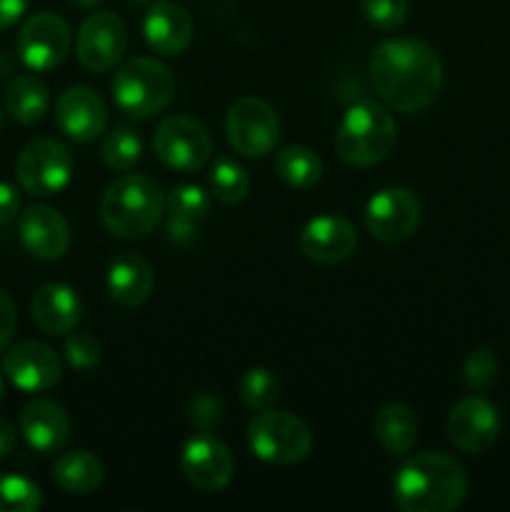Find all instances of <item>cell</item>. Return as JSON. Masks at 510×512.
<instances>
[{
  "instance_id": "cell-35",
  "label": "cell",
  "mask_w": 510,
  "mask_h": 512,
  "mask_svg": "<svg viewBox=\"0 0 510 512\" xmlns=\"http://www.w3.org/2000/svg\"><path fill=\"white\" fill-rule=\"evenodd\" d=\"M15 325H18V313H15L13 298L5 290H0V353L13 340Z\"/></svg>"
},
{
  "instance_id": "cell-22",
  "label": "cell",
  "mask_w": 510,
  "mask_h": 512,
  "mask_svg": "<svg viewBox=\"0 0 510 512\" xmlns=\"http://www.w3.org/2000/svg\"><path fill=\"white\" fill-rule=\"evenodd\" d=\"M155 285V273L148 260L138 253H120L108 268L110 298L125 308L143 305Z\"/></svg>"
},
{
  "instance_id": "cell-15",
  "label": "cell",
  "mask_w": 510,
  "mask_h": 512,
  "mask_svg": "<svg viewBox=\"0 0 510 512\" xmlns=\"http://www.w3.org/2000/svg\"><path fill=\"white\" fill-rule=\"evenodd\" d=\"M3 373L10 383L23 393H43L50 390L63 375L58 353L35 340L8 348L3 358Z\"/></svg>"
},
{
  "instance_id": "cell-32",
  "label": "cell",
  "mask_w": 510,
  "mask_h": 512,
  "mask_svg": "<svg viewBox=\"0 0 510 512\" xmlns=\"http://www.w3.org/2000/svg\"><path fill=\"white\" fill-rule=\"evenodd\" d=\"M498 358L490 348H475L463 363V380L473 393H488L498 380Z\"/></svg>"
},
{
  "instance_id": "cell-26",
  "label": "cell",
  "mask_w": 510,
  "mask_h": 512,
  "mask_svg": "<svg viewBox=\"0 0 510 512\" xmlns=\"http://www.w3.org/2000/svg\"><path fill=\"white\" fill-rule=\"evenodd\" d=\"M275 173L298 190H310L323 178V160L308 145H288L275 153Z\"/></svg>"
},
{
  "instance_id": "cell-33",
  "label": "cell",
  "mask_w": 510,
  "mask_h": 512,
  "mask_svg": "<svg viewBox=\"0 0 510 512\" xmlns=\"http://www.w3.org/2000/svg\"><path fill=\"white\" fill-rule=\"evenodd\" d=\"M410 0H360L365 20L380 33H393L408 18Z\"/></svg>"
},
{
  "instance_id": "cell-11",
  "label": "cell",
  "mask_w": 510,
  "mask_h": 512,
  "mask_svg": "<svg viewBox=\"0 0 510 512\" xmlns=\"http://www.w3.org/2000/svg\"><path fill=\"white\" fill-rule=\"evenodd\" d=\"M70 25L55 13H35L18 33V58L33 73L55 70L70 53Z\"/></svg>"
},
{
  "instance_id": "cell-5",
  "label": "cell",
  "mask_w": 510,
  "mask_h": 512,
  "mask_svg": "<svg viewBox=\"0 0 510 512\" xmlns=\"http://www.w3.org/2000/svg\"><path fill=\"white\" fill-rule=\"evenodd\" d=\"M110 90L120 113L130 120H145L168 108L175 98V78L160 60L138 55L120 65Z\"/></svg>"
},
{
  "instance_id": "cell-23",
  "label": "cell",
  "mask_w": 510,
  "mask_h": 512,
  "mask_svg": "<svg viewBox=\"0 0 510 512\" xmlns=\"http://www.w3.org/2000/svg\"><path fill=\"white\" fill-rule=\"evenodd\" d=\"M373 428L385 453L405 455L418 440V415L405 403H385L375 415Z\"/></svg>"
},
{
  "instance_id": "cell-21",
  "label": "cell",
  "mask_w": 510,
  "mask_h": 512,
  "mask_svg": "<svg viewBox=\"0 0 510 512\" xmlns=\"http://www.w3.org/2000/svg\"><path fill=\"white\" fill-rule=\"evenodd\" d=\"M143 35L155 53L173 58L185 53L193 40V18L183 5L155 3L145 13Z\"/></svg>"
},
{
  "instance_id": "cell-39",
  "label": "cell",
  "mask_w": 510,
  "mask_h": 512,
  "mask_svg": "<svg viewBox=\"0 0 510 512\" xmlns=\"http://www.w3.org/2000/svg\"><path fill=\"white\" fill-rule=\"evenodd\" d=\"M15 445H18V433H15V428L8 420L0 418V460L15 453Z\"/></svg>"
},
{
  "instance_id": "cell-36",
  "label": "cell",
  "mask_w": 510,
  "mask_h": 512,
  "mask_svg": "<svg viewBox=\"0 0 510 512\" xmlns=\"http://www.w3.org/2000/svg\"><path fill=\"white\" fill-rule=\"evenodd\" d=\"M18 213H20V193L15 190V185L0 183V228L13 223Z\"/></svg>"
},
{
  "instance_id": "cell-13",
  "label": "cell",
  "mask_w": 510,
  "mask_h": 512,
  "mask_svg": "<svg viewBox=\"0 0 510 512\" xmlns=\"http://www.w3.org/2000/svg\"><path fill=\"white\" fill-rule=\"evenodd\" d=\"M500 428L503 420L498 408L483 395H470L455 403L445 423L450 443L470 455H480L493 448L500 438Z\"/></svg>"
},
{
  "instance_id": "cell-8",
  "label": "cell",
  "mask_w": 510,
  "mask_h": 512,
  "mask_svg": "<svg viewBox=\"0 0 510 512\" xmlns=\"http://www.w3.org/2000/svg\"><path fill=\"white\" fill-rule=\"evenodd\" d=\"M225 135L235 153L245 158H265L280 140V118L268 100L248 95L228 108Z\"/></svg>"
},
{
  "instance_id": "cell-29",
  "label": "cell",
  "mask_w": 510,
  "mask_h": 512,
  "mask_svg": "<svg viewBox=\"0 0 510 512\" xmlns=\"http://www.w3.org/2000/svg\"><path fill=\"white\" fill-rule=\"evenodd\" d=\"M280 383L273 370L268 368H250L238 378V398L243 400L245 408L265 410L278 400Z\"/></svg>"
},
{
  "instance_id": "cell-41",
  "label": "cell",
  "mask_w": 510,
  "mask_h": 512,
  "mask_svg": "<svg viewBox=\"0 0 510 512\" xmlns=\"http://www.w3.org/2000/svg\"><path fill=\"white\" fill-rule=\"evenodd\" d=\"M3 393H5V390H3V378H0V403H3Z\"/></svg>"
},
{
  "instance_id": "cell-16",
  "label": "cell",
  "mask_w": 510,
  "mask_h": 512,
  "mask_svg": "<svg viewBox=\"0 0 510 512\" xmlns=\"http://www.w3.org/2000/svg\"><path fill=\"white\" fill-rule=\"evenodd\" d=\"M58 128L75 143H93L108 128V108L88 85H73L55 100Z\"/></svg>"
},
{
  "instance_id": "cell-7",
  "label": "cell",
  "mask_w": 510,
  "mask_h": 512,
  "mask_svg": "<svg viewBox=\"0 0 510 512\" xmlns=\"http://www.w3.org/2000/svg\"><path fill=\"white\" fill-rule=\"evenodd\" d=\"M73 155L53 138H35L20 150L15 173L20 188L33 198H48L65 190L73 180Z\"/></svg>"
},
{
  "instance_id": "cell-31",
  "label": "cell",
  "mask_w": 510,
  "mask_h": 512,
  "mask_svg": "<svg viewBox=\"0 0 510 512\" xmlns=\"http://www.w3.org/2000/svg\"><path fill=\"white\" fill-rule=\"evenodd\" d=\"M43 505V493L23 475H0V512H35Z\"/></svg>"
},
{
  "instance_id": "cell-1",
  "label": "cell",
  "mask_w": 510,
  "mask_h": 512,
  "mask_svg": "<svg viewBox=\"0 0 510 512\" xmlns=\"http://www.w3.org/2000/svg\"><path fill=\"white\" fill-rule=\"evenodd\" d=\"M370 80L388 108L415 115L430 108L440 95L443 63L423 40H385L370 55Z\"/></svg>"
},
{
  "instance_id": "cell-12",
  "label": "cell",
  "mask_w": 510,
  "mask_h": 512,
  "mask_svg": "<svg viewBox=\"0 0 510 512\" xmlns=\"http://www.w3.org/2000/svg\"><path fill=\"white\" fill-rule=\"evenodd\" d=\"M125 50H128V28L120 15L100 10L83 20L75 40V55L85 70L90 73L113 70L123 60Z\"/></svg>"
},
{
  "instance_id": "cell-18",
  "label": "cell",
  "mask_w": 510,
  "mask_h": 512,
  "mask_svg": "<svg viewBox=\"0 0 510 512\" xmlns=\"http://www.w3.org/2000/svg\"><path fill=\"white\" fill-rule=\"evenodd\" d=\"M18 233L20 243L33 258L58 260L68 253V220L50 205H30L25 213H20Z\"/></svg>"
},
{
  "instance_id": "cell-24",
  "label": "cell",
  "mask_w": 510,
  "mask_h": 512,
  "mask_svg": "<svg viewBox=\"0 0 510 512\" xmlns=\"http://www.w3.org/2000/svg\"><path fill=\"white\" fill-rule=\"evenodd\" d=\"M53 480L70 495H90L103 485L105 468L88 450H70L53 463Z\"/></svg>"
},
{
  "instance_id": "cell-34",
  "label": "cell",
  "mask_w": 510,
  "mask_h": 512,
  "mask_svg": "<svg viewBox=\"0 0 510 512\" xmlns=\"http://www.w3.org/2000/svg\"><path fill=\"white\" fill-rule=\"evenodd\" d=\"M65 358L73 365L75 370H93L100 365L103 358V348H100L98 340L90 333H78V330H70L68 338H65Z\"/></svg>"
},
{
  "instance_id": "cell-40",
  "label": "cell",
  "mask_w": 510,
  "mask_h": 512,
  "mask_svg": "<svg viewBox=\"0 0 510 512\" xmlns=\"http://www.w3.org/2000/svg\"><path fill=\"white\" fill-rule=\"evenodd\" d=\"M75 5H78V8H95V5L100 3V0H73Z\"/></svg>"
},
{
  "instance_id": "cell-28",
  "label": "cell",
  "mask_w": 510,
  "mask_h": 512,
  "mask_svg": "<svg viewBox=\"0 0 510 512\" xmlns=\"http://www.w3.org/2000/svg\"><path fill=\"white\" fill-rule=\"evenodd\" d=\"M250 175L240 163L230 158H220L210 170V190L220 203H240L250 193Z\"/></svg>"
},
{
  "instance_id": "cell-20",
  "label": "cell",
  "mask_w": 510,
  "mask_h": 512,
  "mask_svg": "<svg viewBox=\"0 0 510 512\" xmlns=\"http://www.w3.org/2000/svg\"><path fill=\"white\" fill-rule=\"evenodd\" d=\"M30 315H33V323L43 333L68 335L80 323L83 303H80V295L70 285L45 283L33 293Z\"/></svg>"
},
{
  "instance_id": "cell-4",
  "label": "cell",
  "mask_w": 510,
  "mask_h": 512,
  "mask_svg": "<svg viewBox=\"0 0 510 512\" xmlns=\"http://www.w3.org/2000/svg\"><path fill=\"white\" fill-rule=\"evenodd\" d=\"M398 140L395 120L383 105L358 100L345 110L335 128V153L353 168H370L390 155Z\"/></svg>"
},
{
  "instance_id": "cell-14",
  "label": "cell",
  "mask_w": 510,
  "mask_h": 512,
  "mask_svg": "<svg viewBox=\"0 0 510 512\" xmlns=\"http://www.w3.org/2000/svg\"><path fill=\"white\" fill-rule=\"evenodd\" d=\"M180 468L185 478L205 493L228 488L235 475V460L228 445L210 433H198L183 445Z\"/></svg>"
},
{
  "instance_id": "cell-9",
  "label": "cell",
  "mask_w": 510,
  "mask_h": 512,
  "mask_svg": "<svg viewBox=\"0 0 510 512\" xmlns=\"http://www.w3.org/2000/svg\"><path fill=\"white\" fill-rule=\"evenodd\" d=\"M153 148L168 168L193 173L210 160L213 140L200 120L190 118V115H170L155 130Z\"/></svg>"
},
{
  "instance_id": "cell-27",
  "label": "cell",
  "mask_w": 510,
  "mask_h": 512,
  "mask_svg": "<svg viewBox=\"0 0 510 512\" xmlns=\"http://www.w3.org/2000/svg\"><path fill=\"white\" fill-rule=\"evenodd\" d=\"M140 153H143V143L130 125H115L105 133L103 145H100V155L110 170H130L140 160Z\"/></svg>"
},
{
  "instance_id": "cell-10",
  "label": "cell",
  "mask_w": 510,
  "mask_h": 512,
  "mask_svg": "<svg viewBox=\"0 0 510 512\" xmlns=\"http://www.w3.org/2000/svg\"><path fill=\"white\" fill-rule=\"evenodd\" d=\"M423 205L408 188H383L365 205V228L380 243H403L418 230Z\"/></svg>"
},
{
  "instance_id": "cell-25",
  "label": "cell",
  "mask_w": 510,
  "mask_h": 512,
  "mask_svg": "<svg viewBox=\"0 0 510 512\" xmlns=\"http://www.w3.org/2000/svg\"><path fill=\"white\" fill-rule=\"evenodd\" d=\"M50 108V90L35 75H20L5 90V110L13 120L23 125H33L43 120Z\"/></svg>"
},
{
  "instance_id": "cell-17",
  "label": "cell",
  "mask_w": 510,
  "mask_h": 512,
  "mask_svg": "<svg viewBox=\"0 0 510 512\" xmlns=\"http://www.w3.org/2000/svg\"><path fill=\"white\" fill-rule=\"evenodd\" d=\"M358 248V233L343 215H318L300 230V250L318 265H335L348 260Z\"/></svg>"
},
{
  "instance_id": "cell-2",
  "label": "cell",
  "mask_w": 510,
  "mask_h": 512,
  "mask_svg": "<svg viewBox=\"0 0 510 512\" xmlns=\"http://www.w3.org/2000/svg\"><path fill=\"white\" fill-rule=\"evenodd\" d=\"M468 495V473L455 458L423 453L408 458L393 478V500L403 512H450Z\"/></svg>"
},
{
  "instance_id": "cell-37",
  "label": "cell",
  "mask_w": 510,
  "mask_h": 512,
  "mask_svg": "<svg viewBox=\"0 0 510 512\" xmlns=\"http://www.w3.org/2000/svg\"><path fill=\"white\" fill-rule=\"evenodd\" d=\"M30 0H0V30L18 23L28 10Z\"/></svg>"
},
{
  "instance_id": "cell-42",
  "label": "cell",
  "mask_w": 510,
  "mask_h": 512,
  "mask_svg": "<svg viewBox=\"0 0 510 512\" xmlns=\"http://www.w3.org/2000/svg\"><path fill=\"white\" fill-rule=\"evenodd\" d=\"M0 125H3V115H0Z\"/></svg>"
},
{
  "instance_id": "cell-30",
  "label": "cell",
  "mask_w": 510,
  "mask_h": 512,
  "mask_svg": "<svg viewBox=\"0 0 510 512\" xmlns=\"http://www.w3.org/2000/svg\"><path fill=\"white\" fill-rule=\"evenodd\" d=\"M165 208H168L170 218L183 220V223L203 225L205 215L210 210V195L205 193L200 185L183 183L173 188L165 198Z\"/></svg>"
},
{
  "instance_id": "cell-6",
  "label": "cell",
  "mask_w": 510,
  "mask_h": 512,
  "mask_svg": "<svg viewBox=\"0 0 510 512\" xmlns=\"http://www.w3.org/2000/svg\"><path fill=\"white\" fill-rule=\"evenodd\" d=\"M245 438L250 453L270 465H295L308 458L313 448V433L308 425L298 415L273 408L255 410Z\"/></svg>"
},
{
  "instance_id": "cell-19",
  "label": "cell",
  "mask_w": 510,
  "mask_h": 512,
  "mask_svg": "<svg viewBox=\"0 0 510 512\" xmlns=\"http://www.w3.org/2000/svg\"><path fill=\"white\" fill-rule=\"evenodd\" d=\"M20 433L38 455L58 453L70 438V418L55 400H33L20 413Z\"/></svg>"
},
{
  "instance_id": "cell-3",
  "label": "cell",
  "mask_w": 510,
  "mask_h": 512,
  "mask_svg": "<svg viewBox=\"0 0 510 512\" xmlns=\"http://www.w3.org/2000/svg\"><path fill=\"white\" fill-rule=\"evenodd\" d=\"M165 213V193L148 175H123L100 200V220L115 238L148 235Z\"/></svg>"
},
{
  "instance_id": "cell-38",
  "label": "cell",
  "mask_w": 510,
  "mask_h": 512,
  "mask_svg": "<svg viewBox=\"0 0 510 512\" xmlns=\"http://www.w3.org/2000/svg\"><path fill=\"white\" fill-rule=\"evenodd\" d=\"M198 233H200V225L168 218V238L175 240V243H190V240L198 238Z\"/></svg>"
}]
</instances>
